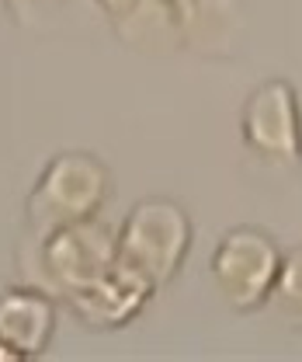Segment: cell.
I'll return each instance as SVG.
<instances>
[{
	"instance_id": "obj_11",
	"label": "cell",
	"mask_w": 302,
	"mask_h": 362,
	"mask_svg": "<svg viewBox=\"0 0 302 362\" xmlns=\"http://www.w3.org/2000/svg\"><path fill=\"white\" fill-rule=\"evenodd\" d=\"M11 4V11H14V18L18 21H32V18H42L49 7H56L59 0H7Z\"/></svg>"
},
{
	"instance_id": "obj_9",
	"label": "cell",
	"mask_w": 302,
	"mask_h": 362,
	"mask_svg": "<svg viewBox=\"0 0 302 362\" xmlns=\"http://www.w3.org/2000/svg\"><path fill=\"white\" fill-rule=\"evenodd\" d=\"M267 307L292 331H302V244H292L282 255V269L274 279Z\"/></svg>"
},
{
	"instance_id": "obj_5",
	"label": "cell",
	"mask_w": 302,
	"mask_h": 362,
	"mask_svg": "<svg viewBox=\"0 0 302 362\" xmlns=\"http://www.w3.org/2000/svg\"><path fill=\"white\" fill-rule=\"evenodd\" d=\"M240 136L247 150L274 168L302 164V105L289 81L274 77L247 94L240 108Z\"/></svg>"
},
{
	"instance_id": "obj_3",
	"label": "cell",
	"mask_w": 302,
	"mask_h": 362,
	"mask_svg": "<svg viewBox=\"0 0 302 362\" xmlns=\"http://www.w3.org/2000/svg\"><path fill=\"white\" fill-rule=\"evenodd\" d=\"M282 255L285 251L278 247V240L260 226L226 230L209 258V275L222 303L233 307L236 314H254L267 307L282 269Z\"/></svg>"
},
{
	"instance_id": "obj_8",
	"label": "cell",
	"mask_w": 302,
	"mask_h": 362,
	"mask_svg": "<svg viewBox=\"0 0 302 362\" xmlns=\"http://www.w3.org/2000/svg\"><path fill=\"white\" fill-rule=\"evenodd\" d=\"M115 35L129 49L171 52L184 45V28L174 0H97Z\"/></svg>"
},
{
	"instance_id": "obj_10",
	"label": "cell",
	"mask_w": 302,
	"mask_h": 362,
	"mask_svg": "<svg viewBox=\"0 0 302 362\" xmlns=\"http://www.w3.org/2000/svg\"><path fill=\"white\" fill-rule=\"evenodd\" d=\"M174 7H177V18H181V28H184V42H198V35H205V28L212 25V35L222 39L216 32L219 18L226 14V18H233L236 11L233 7H226V0H174Z\"/></svg>"
},
{
	"instance_id": "obj_1",
	"label": "cell",
	"mask_w": 302,
	"mask_h": 362,
	"mask_svg": "<svg viewBox=\"0 0 302 362\" xmlns=\"http://www.w3.org/2000/svg\"><path fill=\"white\" fill-rule=\"evenodd\" d=\"M111 199V171L97 153L63 150L35 178V188L25 199V220L35 240L66 223L101 216Z\"/></svg>"
},
{
	"instance_id": "obj_12",
	"label": "cell",
	"mask_w": 302,
	"mask_h": 362,
	"mask_svg": "<svg viewBox=\"0 0 302 362\" xmlns=\"http://www.w3.org/2000/svg\"><path fill=\"white\" fill-rule=\"evenodd\" d=\"M0 362H21V356H18L7 341H0Z\"/></svg>"
},
{
	"instance_id": "obj_7",
	"label": "cell",
	"mask_w": 302,
	"mask_h": 362,
	"mask_svg": "<svg viewBox=\"0 0 302 362\" xmlns=\"http://www.w3.org/2000/svg\"><path fill=\"white\" fill-rule=\"evenodd\" d=\"M56 296L39 286H0V341L21 359H39L56 338Z\"/></svg>"
},
{
	"instance_id": "obj_2",
	"label": "cell",
	"mask_w": 302,
	"mask_h": 362,
	"mask_svg": "<svg viewBox=\"0 0 302 362\" xmlns=\"http://www.w3.org/2000/svg\"><path fill=\"white\" fill-rule=\"evenodd\" d=\"M195 244V223L174 199L150 195L135 202L119 226V262L146 275L157 289L171 286Z\"/></svg>"
},
{
	"instance_id": "obj_6",
	"label": "cell",
	"mask_w": 302,
	"mask_h": 362,
	"mask_svg": "<svg viewBox=\"0 0 302 362\" xmlns=\"http://www.w3.org/2000/svg\"><path fill=\"white\" fill-rule=\"evenodd\" d=\"M157 296V286L129 269L126 262H115L101 279H94L90 286L63 296V303L70 307V314L80 324L94 331H115L126 327L135 317L150 307V300Z\"/></svg>"
},
{
	"instance_id": "obj_4",
	"label": "cell",
	"mask_w": 302,
	"mask_h": 362,
	"mask_svg": "<svg viewBox=\"0 0 302 362\" xmlns=\"http://www.w3.org/2000/svg\"><path fill=\"white\" fill-rule=\"evenodd\" d=\"M119 262V226L101 216L66 223L39 240V269L56 300L101 279Z\"/></svg>"
}]
</instances>
